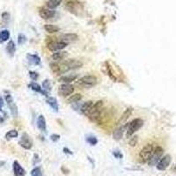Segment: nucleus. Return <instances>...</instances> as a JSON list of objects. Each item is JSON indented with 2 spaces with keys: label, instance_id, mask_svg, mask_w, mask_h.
<instances>
[{
  "label": "nucleus",
  "instance_id": "f257e3e1",
  "mask_svg": "<svg viewBox=\"0 0 176 176\" xmlns=\"http://www.w3.org/2000/svg\"><path fill=\"white\" fill-rule=\"evenodd\" d=\"M59 65V72L58 75L64 74L65 72L72 71V70H76L78 68H81L83 66V63L77 59H68L64 62H58Z\"/></svg>",
  "mask_w": 176,
  "mask_h": 176
},
{
  "label": "nucleus",
  "instance_id": "f03ea898",
  "mask_svg": "<svg viewBox=\"0 0 176 176\" xmlns=\"http://www.w3.org/2000/svg\"><path fill=\"white\" fill-rule=\"evenodd\" d=\"M102 109H103V101L98 100L93 104L91 111L87 116L92 122H98L99 119L100 118V115H101Z\"/></svg>",
  "mask_w": 176,
  "mask_h": 176
},
{
  "label": "nucleus",
  "instance_id": "7ed1b4c3",
  "mask_svg": "<svg viewBox=\"0 0 176 176\" xmlns=\"http://www.w3.org/2000/svg\"><path fill=\"white\" fill-rule=\"evenodd\" d=\"M143 125V121L140 118H137V119H134L131 123H129L128 125V128H127V137H132L138 130L141 129V127Z\"/></svg>",
  "mask_w": 176,
  "mask_h": 176
},
{
  "label": "nucleus",
  "instance_id": "20e7f679",
  "mask_svg": "<svg viewBox=\"0 0 176 176\" xmlns=\"http://www.w3.org/2000/svg\"><path fill=\"white\" fill-rule=\"evenodd\" d=\"M154 147L152 144L151 143H147L144 147H143L142 150L140 151L139 152V158H140V161L145 163V162H148L149 159L151 158V157L152 155L153 151H154Z\"/></svg>",
  "mask_w": 176,
  "mask_h": 176
},
{
  "label": "nucleus",
  "instance_id": "39448f33",
  "mask_svg": "<svg viewBox=\"0 0 176 176\" xmlns=\"http://www.w3.org/2000/svg\"><path fill=\"white\" fill-rule=\"evenodd\" d=\"M78 85H81V86L89 88V87H92V86L97 85L98 79L93 75H85V76L78 79Z\"/></svg>",
  "mask_w": 176,
  "mask_h": 176
},
{
  "label": "nucleus",
  "instance_id": "423d86ee",
  "mask_svg": "<svg viewBox=\"0 0 176 176\" xmlns=\"http://www.w3.org/2000/svg\"><path fill=\"white\" fill-rule=\"evenodd\" d=\"M164 150L161 146H157L156 148L154 149V151L152 153V155L151 157V158L148 161V164L151 166H156L158 162L160 160V158L163 156Z\"/></svg>",
  "mask_w": 176,
  "mask_h": 176
},
{
  "label": "nucleus",
  "instance_id": "0eeeda50",
  "mask_svg": "<svg viewBox=\"0 0 176 176\" xmlns=\"http://www.w3.org/2000/svg\"><path fill=\"white\" fill-rule=\"evenodd\" d=\"M67 45H68V43L61 41H51L47 43V48L50 51L57 52V51H61L62 49H64Z\"/></svg>",
  "mask_w": 176,
  "mask_h": 176
},
{
  "label": "nucleus",
  "instance_id": "6e6552de",
  "mask_svg": "<svg viewBox=\"0 0 176 176\" xmlns=\"http://www.w3.org/2000/svg\"><path fill=\"white\" fill-rule=\"evenodd\" d=\"M66 9L71 12V13H74L76 15H78V13L79 11H82L83 6L81 5V3H79L77 0H70L66 3Z\"/></svg>",
  "mask_w": 176,
  "mask_h": 176
},
{
  "label": "nucleus",
  "instance_id": "1a4fd4ad",
  "mask_svg": "<svg viewBox=\"0 0 176 176\" xmlns=\"http://www.w3.org/2000/svg\"><path fill=\"white\" fill-rule=\"evenodd\" d=\"M5 99H6V100L7 105H8L10 110H11V113H12V115H13V117H17V115H18V109H17V106L15 105L14 101H13V97H12V95H11L9 92H6Z\"/></svg>",
  "mask_w": 176,
  "mask_h": 176
},
{
  "label": "nucleus",
  "instance_id": "9d476101",
  "mask_svg": "<svg viewBox=\"0 0 176 176\" xmlns=\"http://www.w3.org/2000/svg\"><path fill=\"white\" fill-rule=\"evenodd\" d=\"M172 161V157L169 154H166L160 158V160L157 164V169L159 171H165L168 166Z\"/></svg>",
  "mask_w": 176,
  "mask_h": 176
},
{
  "label": "nucleus",
  "instance_id": "9b49d317",
  "mask_svg": "<svg viewBox=\"0 0 176 176\" xmlns=\"http://www.w3.org/2000/svg\"><path fill=\"white\" fill-rule=\"evenodd\" d=\"M39 15L43 20H50L56 15V12L48 7H41L39 8Z\"/></svg>",
  "mask_w": 176,
  "mask_h": 176
},
{
  "label": "nucleus",
  "instance_id": "f8f14e48",
  "mask_svg": "<svg viewBox=\"0 0 176 176\" xmlns=\"http://www.w3.org/2000/svg\"><path fill=\"white\" fill-rule=\"evenodd\" d=\"M74 92V87L70 84H62L58 87V93L62 97H67Z\"/></svg>",
  "mask_w": 176,
  "mask_h": 176
},
{
  "label": "nucleus",
  "instance_id": "ddd939ff",
  "mask_svg": "<svg viewBox=\"0 0 176 176\" xmlns=\"http://www.w3.org/2000/svg\"><path fill=\"white\" fill-rule=\"evenodd\" d=\"M19 143H20V145L22 148H24L26 150H30L32 148V146H33V142H32L30 137L26 133L22 134Z\"/></svg>",
  "mask_w": 176,
  "mask_h": 176
},
{
  "label": "nucleus",
  "instance_id": "4468645a",
  "mask_svg": "<svg viewBox=\"0 0 176 176\" xmlns=\"http://www.w3.org/2000/svg\"><path fill=\"white\" fill-rule=\"evenodd\" d=\"M128 124H124V125H122V126H119L117 129H115L114 132H113V137H114V139L115 140H116V141H119L123 136V133L124 131H127V128H128Z\"/></svg>",
  "mask_w": 176,
  "mask_h": 176
},
{
  "label": "nucleus",
  "instance_id": "2eb2a0df",
  "mask_svg": "<svg viewBox=\"0 0 176 176\" xmlns=\"http://www.w3.org/2000/svg\"><path fill=\"white\" fill-rule=\"evenodd\" d=\"M78 39V36L76 33H64V34H61L59 36V41L66 42V43L76 41Z\"/></svg>",
  "mask_w": 176,
  "mask_h": 176
},
{
  "label": "nucleus",
  "instance_id": "dca6fc26",
  "mask_svg": "<svg viewBox=\"0 0 176 176\" xmlns=\"http://www.w3.org/2000/svg\"><path fill=\"white\" fill-rule=\"evenodd\" d=\"M132 108H128L126 110L124 111L123 114L122 115V116L120 117V119L118 120L117 124L119 126H122V125H124V124L127 123V121L129 120V118L131 117V115H132Z\"/></svg>",
  "mask_w": 176,
  "mask_h": 176
},
{
  "label": "nucleus",
  "instance_id": "f3484780",
  "mask_svg": "<svg viewBox=\"0 0 176 176\" xmlns=\"http://www.w3.org/2000/svg\"><path fill=\"white\" fill-rule=\"evenodd\" d=\"M78 76L77 74H68L65 76H62L58 78V82L62 83V84H70L73 81H75Z\"/></svg>",
  "mask_w": 176,
  "mask_h": 176
},
{
  "label": "nucleus",
  "instance_id": "a211bd4d",
  "mask_svg": "<svg viewBox=\"0 0 176 176\" xmlns=\"http://www.w3.org/2000/svg\"><path fill=\"white\" fill-rule=\"evenodd\" d=\"M13 174L15 176H25L26 171L20 166V164L18 161H14L13 164Z\"/></svg>",
  "mask_w": 176,
  "mask_h": 176
},
{
  "label": "nucleus",
  "instance_id": "6ab92c4d",
  "mask_svg": "<svg viewBox=\"0 0 176 176\" xmlns=\"http://www.w3.org/2000/svg\"><path fill=\"white\" fill-rule=\"evenodd\" d=\"M26 58H27L28 63L31 65H39L41 64V58L36 54H27Z\"/></svg>",
  "mask_w": 176,
  "mask_h": 176
},
{
  "label": "nucleus",
  "instance_id": "aec40b11",
  "mask_svg": "<svg viewBox=\"0 0 176 176\" xmlns=\"http://www.w3.org/2000/svg\"><path fill=\"white\" fill-rule=\"evenodd\" d=\"M28 86H29V87H30L33 91L37 92H40V93H41V94L45 95L47 98L49 97V92L44 91V90L42 89V87H41V85H40L39 84H37V83H35V82H32V83H30V84H29Z\"/></svg>",
  "mask_w": 176,
  "mask_h": 176
},
{
  "label": "nucleus",
  "instance_id": "412c9836",
  "mask_svg": "<svg viewBox=\"0 0 176 176\" xmlns=\"http://www.w3.org/2000/svg\"><path fill=\"white\" fill-rule=\"evenodd\" d=\"M67 57H68V52H66V51H57L51 56L53 60L56 62H61Z\"/></svg>",
  "mask_w": 176,
  "mask_h": 176
},
{
  "label": "nucleus",
  "instance_id": "4be33fe9",
  "mask_svg": "<svg viewBox=\"0 0 176 176\" xmlns=\"http://www.w3.org/2000/svg\"><path fill=\"white\" fill-rule=\"evenodd\" d=\"M92 106H93V101H92V100H89V101L85 102L84 104L82 105V107H81V108H80L81 113L87 116L88 114H89L90 111H91Z\"/></svg>",
  "mask_w": 176,
  "mask_h": 176
},
{
  "label": "nucleus",
  "instance_id": "5701e85b",
  "mask_svg": "<svg viewBox=\"0 0 176 176\" xmlns=\"http://www.w3.org/2000/svg\"><path fill=\"white\" fill-rule=\"evenodd\" d=\"M46 102L48 103V105H49L55 112H58L59 106L57 99L54 98V97H48L47 100H46Z\"/></svg>",
  "mask_w": 176,
  "mask_h": 176
},
{
  "label": "nucleus",
  "instance_id": "b1692460",
  "mask_svg": "<svg viewBox=\"0 0 176 176\" xmlns=\"http://www.w3.org/2000/svg\"><path fill=\"white\" fill-rule=\"evenodd\" d=\"M37 127L41 131H46L47 130V123H46L45 117L43 115H39V117L37 119Z\"/></svg>",
  "mask_w": 176,
  "mask_h": 176
},
{
  "label": "nucleus",
  "instance_id": "393cba45",
  "mask_svg": "<svg viewBox=\"0 0 176 176\" xmlns=\"http://www.w3.org/2000/svg\"><path fill=\"white\" fill-rule=\"evenodd\" d=\"M44 29H45L46 32H48L49 33H55L60 31V28L58 26H56V25H52V24L44 25Z\"/></svg>",
  "mask_w": 176,
  "mask_h": 176
},
{
  "label": "nucleus",
  "instance_id": "a878e982",
  "mask_svg": "<svg viewBox=\"0 0 176 176\" xmlns=\"http://www.w3.org/2000/svg\"><path fill=\"white\" fill-rule=\"evenodd\" d=\"M15 50H16V46H15V43H14V41H10L9 42H8V44L6 46V51L7 53L11 56V57H13V55H14V53H15Z\"/></svg>",
  "mask_w": 176,
  "mask_h": 176
},
{
  "label": "nucleus",
  "instance_id": "bb28decb",
  "mask_svg": "<svg viewBox=\"0 0 176 176\" xmlns=\"http://www.w3.org/2000/svg\"><path fill=\"white\" fill-rule=\"evenodd\" d=\"M82 94L81 93H75V94H72L70 98H68V102L69 103H77L78 101H80L82 100Z\"/></svg>",
  "mask_w": 176,
  "mask_h": 176
},
{
  "label": "nucleus",
  "instance_id": "cd10ccee",
  "mask_svg": "<svg viewBox=\"0 0 176 176\" xmlns=\"http://www.w3.org/2000/svg\"><path fill=\"white\" fill-rule=\"evenodd\" d=\"M62 0H48L46 3V6L49 9H55L61 4Z\"/></svg>",
  "mask_w": 176,
  "mask_h": 176
},
{
  "label": "nucleus",
  "instance_id": "c85d7f7f",
  "mask_svg": "<svg viewBox=\"0 0 176 176\" xmlns=\"http://www.w3.org/2000/svg\"><path fill=\"white\" fill-rule=\"evenodd\" d=\"M10 38V32L8 30L0 31V43H4Z\"/></svg>",
  "mask_w": 176,
  "mask_h": 176
},
{
  "label": "nucleus",
  "instance_id": "c756f323",
  "mask_svg": "<svg viewBox=\"0 0 176 176\" xmlns=\"http://www.w3.org/2000/svg\"><path fill=\"white\" fill-rule=\"evenodd\" d=\"M18 135H19L18 131H15V130H11V131H9L7 132L5 137H6V138L7 140H9V139H12V138L17 137H18Z\"/></svg>",
  "mask_w": 176,
  "mask_h": 176
},
{
  "label": "nucleus",
  "instance_id": "7c9ffc66",
  "mask_svg": "<svg viewBox=\"0 0 176 176\" xmlns=\"http://www.w3.org/2000/svg\"><path fill=\"white\" fill-rule=\"evenodd\" d=\"M42 89L46 92H49L51 90V85H50V81L49 79H45L42 82Z\"/></svg>",
  "mask_w": 176,
  "mask_h": 176
},
{
  "label": "nucleus",
  "instance_id": "2f4dec72",
  "mask_svg": "<svg viewBox=\"0 0 176 176\" xmlns=\"http://www.w3.org/2000/svg\"><path fill=\"white\" fill-rule=\"evenodd\" d=\"M86 142L89 144H91V145H96L97 143H98V139L95 137L90 136V137H86Z\"/></svg>",
  "mask_w": 176,
  "mask_h": 176
},
{
  "label": "nucleus",
  "instance_id": "473e14b6",
  "mask_svg": "<svg viewBox=\"0 0 176 176\" xmlns=\"http://www.w3.org/2000/svg\"><path fill=\"white\" fill-rule=\"evenodd\" d=\"M107 71H108V75L109 76V78H110L112 80H114V81H116V80H117V78L115 76V74L111 71V67L108 65V63H107Z\"/></svg>",
  "mask_w": 176,
  "mask_h": 176
},
{
  "label": "nucleus",
  "instance_id": "72a5a7b5",
  "mask_svg": "<svg viewBox=\"0 0 176 176\" xmlns=\"http://www.w3.org/2000/svg\"><path fill=\"white\" fill-rule=\"evenodd\" d=\"M31 175L32 176H42V173L40 167H34L31 171Z\"/></svg>",
  "mask_w": 176,
  "mask_h": 176
},
{
  "label": "nucleus",
  "instance_id": "f704fd0d",
  "mask_svg": "<svg viewBox=\"0 0 176 176\" xmlns=\"http://www.w3.org/2000/svg\"><path fill=\"white\" fill-rule=\"evenodd\" d=\"M137 142H138V137L137 136H132V137H131L130 140H129V144L131 146H135L137 143Z\"/></svg>",
  "mask_w": 176,
  "mask_h": 176
},
{
  "label": "nucleus",
  "instance_id": "c9c22d12",
  "mask_svg": "<svg viewBox=\"0 0 176 176\" xmlns=\"http://www.w3.org/2000/svg\"><path fill=\"white\" fill-rule=\"evenodd\" d=\"M26 41V37L24 34H19L18 36V42L19 44H23Z\"/></svg>",
  "mask_w": 176,
  "mask_h": 176
},
{
  "label": "nucleus",
  "instance_id": "e433bc0d",
  "mask_svg": "<svg viewBox=\"0 0 176 176\" xmlns=\"http://www.w3.org/2000/svg\"><path fill=\"white\" fill-rule=\"evenodd\" d=\"M29 76H30V78H32L33 80H35V79H37L38 77H39V75H38V73L35 72H29Z\"/></svg>",
  "mask_w": 176,
  "mask_h": 176
},
{
  "label": "nucleus",
  "instance_id": "4c0bfd02",
  "mask_svg": "<svg viewBox=\"0 0 176 176\" xmlns=\"http://www.w3.org/2000/svg\"><path fill=\"white\" fill-rule=\"evenodd\" d=\"M59 138H60V136L57 135V134H52V135L50 136V139H51V141H53V142L58 141Z\"/></svg>",
  "mask_w": 176,
  "mask_h": 176
},
{
  "label": "nucleus",
  "instance_id": "58836bf2",
  "mask_svg": "<svg viewBox=\"0 0 176 176\" xmlns=\"http://www.w3.org/2000/svg\"><path fill=\"white\" fill-rule=\"evenodd\" d=\"M113 154H114V156L116 158H118V159H121V158H123V154L120 152V151H114L113 152Z\"/></svg>",
  "mask_w": 176,
  "mask_h": 176
},
{
  "label": "nucleus",
  "instance_id": "ea45409f",
  "mask_svg": "<svg viewBox=\"0 0 176 176\" xmlns=\"http://www.w3.org/2000/svg\"><path fill=\"white\" fill-rule=\"evenodd\" d=\"M64 152L66 153V154H68V155H72L73 154V152H72V151L70 150V149H68V148H64Z\"/></svg>",
  "mask_w": 176,
  "mask_h": 176
},
{
  "label": "nucleus",
  "instance_id": "a19ab883",
  "mask_svg": "<svg viewBox=\"0 0 176 176\" xmlns=\"http://www.w3.org/2000/svg\"><path fill=\"white\" fill-rule=\"evenodd\" d=\"M3 106H4V99L0 96V111H1V109H2Z\"/></svg>",
  "mask_w": 176,
  "mask_h": 176
},
{
  "label": "nucleus",
  "instance_id": "79ce46f5",
  "mask_svg": "<svg viewBox=\"0 0 176 176\" xmlns=\"http://www.w3.org/2000/svg\"><path fill=\"white\" fill-rule=\"evenodd\" d=\"M174 171H176V165H175V166H174Z\"/></svg>",
  "mask_w": 176,
  "mask_h": 176
}]
</instances>
